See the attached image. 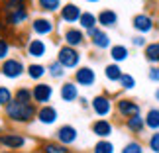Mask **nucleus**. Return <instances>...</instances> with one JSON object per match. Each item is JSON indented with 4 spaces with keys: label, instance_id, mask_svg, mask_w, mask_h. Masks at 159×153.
<instances>
[{
    "label": "nucleus",
    "instance_id": "27",
    "mask_svg": "<svg viewBox=\"0 0 159 153\" xmlns=\"http://www.w3.org/2000/svg\"><path fill=\"white\" fill-rule=\"evenodd\" d=\"M143 120H145V128L159 132V108H149L148 114L143 116Z\"/></svg>",
    "mask_w": 159,
    "mask_h": 153
},
{
    "label": "nucleus",
    "instance_id": "41",
    "mask_svg": "<svg viewBox=\"0 0 159 153\" xmlns=\"http://www.w3.org/2000/svg\"><path fill=\"white\" fill-rule=\"evenodd\" d=\"M8 29H10V28H8V24H6V20L0 16V38H2V34H6Z\"/></svg>",
    "mask_w": 159,
    "mask_h": 153
},
{
    "label": "nucleus",
    "instance_id": "6",
    "mask_svg": "<svg viewBox=\"0 0 159 153\" xmlns=\"http://www.w3.org/2000/svg\"><path fill=\"white\" fill-rule=\"evenodd\" d=\"M77 139H79V132H77V128L71 126V124L59 126L57 132H55V142L61 143V145H65V147H71Z\"/></svg>",
    "mask_w": 159,
    "mask_h": 153
},
{
    "label": "nucleus",
    "instance_id": "40",
    "mask_svg": "<svg viewBox=\"0 0 159 153\" xmlns=\"http://www.w3.org/2000/svg\"><path fill=\"white\" fill-rule=\"evenodd\" d=\"M132 43L136 45V47H145V45H148V41H145L143 35H134V38H132Z\"/></svg>",
    "mask_w": 159,
    "mask_h": 153
},
{
    "label": "nucleus",
    "instance_id": "10",
    "mask_svg": "<svg viewBox=\"0 0 159 153\" xmlns=\"http://www.w3.org/2000/svg\"><path fill=\"white\" fill-rule=\"evenodd\" d=\"M87 35H89V39H90V43H93L94 49L104 51V49H108V47H112V45H110V35L104 32V29L93 28V29L87 32Z\"/></svg>",
    "mask_w": 159,
    "mask_h": 153
},
{
    "label": "nucleus",
    "instance_id": "34",
    "mask_svg": "<svg viewBox=\"0 0 159 153\" xmlns=\"http://www.w3.org/2000/svg\"><path fill=\"white\" fill-rule=\"evenodd\" d=\"M12 100H14V92L8 88V87H2L0 84V106H6V104H10Z\"/></svg>",
    "mask_w": 159,
    "mask_h": 153
},
{
    "label": "nucleus",
    "instance_id": "26",
    "mask_svg": "<svg viewBox=\"0 0 159 153\" xmlns=\"http://www.w3.org/2000/svg\"><path fill=\"white\" fill-rule=\"evenodd\" d=\"M79 24H81V29L89 32V29L98 26V20H96V14H93V12H83L81 18H79Z\"/></svg>",
    "mask_w": 159,
    "mask_h": 153
},
{
    "label": "nucleus",
    "instance_id": "23",
    "mask_svg": "<svg viewBox=\"0 0 159 153\" xmlns=\"http://www.w3.org/2000/svg\"><path fill=\"white\" fill-rule=\"evenodd\" d=\"M143 57L151 65H159V41H151L143 47Z\"/></svg>",
    "mask_w": 159,
    "mask_h": 153
},
{
    "label": "nucleus",
    "instance_id": "44",
    "mask_svg": "<svg viewBox=\"0 0 159 153\" xmlns=\"http://www.w3.org/2000/svg\"><path fill=\"white\" fill-rule=\"evenodd\" d=\"M0 153H12V151H8V149H0Z\"/></svg>",
    "mask_w": 159,
    "mask_h": 153
},
{
    "label": "nucleus",
    "instance_id": "35",
    "mask_svg": "<svg viewBox=\"0 0 159 153\" xmlns=\"http://www.w3.org/2000/svg\"><path fill=\"white\" fill-rule=\"evenodd\" d=\"M118 83H120V88H124V90H132L134 87H136V79H134L132 75H128V73H122Z\"/></svg>",
    "mask_w": 159,
    "mask_h": 153
},
{
    "label": "nucleus",
    "instance_id": "22",
    "mask_svg": "<svg viewBox=\"0 0 159 153\" xmlns=\"http://www.w3.org/2000/svg\"><path fill=\"white\" fill-rule=\"evenodd\" d=\"M26 75L35 83H41V79L47 75V67L41 65V63H30L26 67Z\"/></svg>",
    "mask_w": 159,
    "mask_h": 153
},
{
    "label": "nucleus",
    "instance_id": "31",
    "mask_svg": "<svg viewBox=\"0 0 159 153\" xmlns=\"http://www.w3.org/2000/svg\"><path fill=\"white\" fill-rule=\"evenodd\" d=\"M65 73H67V71H65V67L61 65L57 59L51 61V63L47 65V75H49L51 79H63V77H65Z\"/></svg>",
    "mask_w": 159,
    "mask_h": 153
},
{
    "label": "nucleus",
    "instance_id": "39",
    "mask_svg": "<svg viewBox=\"0 0 159 153\" xmlns=\"http://www.w3.org/2000/svg\"><path fill=\"white\" fill-rule=\"evenodd\" d=\"M148 77H149V81L159 83V65H153V67H151L149 73H148Z\"/></svg>",
    "mask_w": 159,
    "mask_h": 153
},
{
    "label": "nucleus",
    "instance_id": "7",
    "mask_svg": "<svg viewBox=\"0 0 159 153\" xmlns=\"http://www.w3.org/2000/svg\"><path fill=\"white\" fill-rule=\"evenodd\" d=\"M90 106H93V112L98 116V118H108L110 114H112V108H114V102L110 100V96L106 94H98L94 96L93 102H90Z\"/></svg>",
    "mask_w": 159,
    "mask_h": 153
},
{
    "label": "nucleus",
    "instance_id": "11",
    "mask_svg": "<svg viewBox=\"0 0 159 153\" xmlns=\"http://www.w3.org/2000/svg\"><path fill=\"white\" fill-rule=\"evenodd\" d=\"M84 39H87V35H84V32H83L81 28L69 26V28L63 32V41H65V45L75 47V49H79L81 45H84Z\"/></svg>",
    "mask_w": 159,
    "mask_h": 153
},
{
    "label": "nucleus",
    "instance_id": "30",
    "mask_svg": "<svg viewBox=\"0 0 159 153\" xmlns=\"http://www.w3.org/2000/svg\"><path fill=\"white\" fill-rule=\"evenodd\" d=\"M104 77L108 79L110 83H118L120 77H122L120 65H118V63H110V65H106V67H104Z\"/></svg>",
    "mask_w": 159,
    "mask_h": 153
},
{
    "label": "nucleus",
    "instance_id": "29",
    "mask_svg": "<svg viewBox=\"0 0 159 153\" xmlns=\"http://www.w3.org/2000/svg\"><path fill=\"white\" fill-rule=\"evenodd\" d=\"M61 0H38V8L41 12H47V14H57L61 10Z\"/></svg>",
    "mask_w": 159,
    "mask_h": 153
},
{
    "label": "nucleus",
    "instance_id": "18",
    "mask_svg": "<svg viewBox=\"0 0 159 153\" xmlns=\"http://www.w3.org/2000/svg\"><path fill=\"white\" fill-rule=\"evenodd\" d=\"M4 20L8 24V28H22L30 20V10H18V12L4 14Z\"/></svg>",
    "mask_w": 159,
    "mask_h": 153
},
{
    "label": "nucleus",
    "instance_id": "2",
    "mask_svg": "<svg viewBox=\"0 0 159 153\" xmlns=\"http://www.w3.org/2000/svg\"><path fill=\"white\" fill-rule=\"evenodd\" d=\"M24 73H26V65H24V61L20 57H8L6 61H2V65H0V75L10 79V81L20 79Z\"/></svg>",
    "mask_w": 159,
    "mask_h": 153
},
{
    "label": "nucleus",
    "instance_id": "37",
    "mask_svg": "<svg viewBox=\"0 0 159 153\" xmlns=\"http://www.w3.org/2000/svg\"><path fill=\"white\" fill-rule=\"evenodd\" d=\"M10 49H12L10 41L6 38H0V61H6L10 57Z\"/></svg>",
    "mask_w": 159,
    "mask_h": 153
},
{
    "label": "nucleus",
    "instance_id": "5",
    "mask_svg": "<svg viewBox=\"0 0 159 153\" xmlns=\"http://www.w3.org/2000/svg\"><path fill=\"white\" fill-rule=\"evenodd\" d=\"M53 96V87L49 83H35V87H32V100L35 106H45L51 102Z\"/></svg>",
    "mask_w": 159,
    "mask_h": 153
},
{
    "label": "nucleus",
    "instance_id": "49",
    "mask_svg": "<svg viewBox=\"0 0 159 153\" xmlns=\"http://www.w3.org/2000/svg\"><path fill=\"white\" fill-rule=\"evenodd\" d=\"M0 77H2V75H0Z\"/></svg>",
    "mask_w": 159,
    "mask_h": 153
},
{
    "label": "nucleus",
    "instance_id": "8",
    "mask_svg": "<svg viewBox=\"0 0 159 153\" xmlns=\"http://www.w3.org/2000/svg\"><path fill=\"white\" fill-rule=\"evenodd\" d=\"M32 32L39 38H45V35H51L55 32V22L47 16H38L32 20Z\"/></svg>",
    "mask_w": 159,
    "mask_h": 153
},
{
    "label": "nucleus",
    "instance_id": "3",
    "mask_svg": "<svg viewBox=\"0 0 159 153\" xmlns=\"http://www.w3.org/2000/svg\"><path fill=\"white\" fill-rule=\"evenodd\" d=\"M81 51L75 49V47H69V45H61L59 51H57V61L67 69H79L81 65Z\"/></svg>",
    "mask_w": 159,
    "mask_h": 153
},
{
    "label": "nucleus",
    "instance_id": "20",
    "mask_svg": "<svg viewBox=\"0 0 159 153\" xmlns=\"http://www.w3.org/2000/svg\"><path fill=\"white\" fill-rule=\"evenodd\" d=\"M96 20H98V24L102 28H112V26H116V22H118V14L110 8H104L96 14Z\"/></svg>",
    "mask_w": 159,
    "mask_h": 153
},
{
    "label": "nucleus",
    "instance_id": "38",
    "mask_svg": "<svg viewBox=\"0 0 159 153\" xmlns=\"http://www.w3.org/2000/svg\"><path fill=\"white\" fill-rule=\"evenodd\" d=\"M148 147L153 151V153H159V132H153L148 139Z\"/></svg>",
    "mask_w": 159,
    "mask_h": 153
},
{
    "label": "nucleus",
    "instance_id": "28",
    "mask_svg": "<svg viewBox=\"0 0 159 153\" xmlns=\"http://www.w3.org/2000/svg\"><path fill=\"white\" fill-rule=\"evenodd\" d=\"M128 55H130V51H128V47L126 45H112L110 47V57H112L114 63H122V61H126L128 59Z\"/></svg>",
    "mask_w": 159,
    "mask_h": 153
},
{
    "label": "nucleus",
    "instance_id": "25",
    "mask_svg": "<svg viewBox=\"0 0 159 153\" xmlns=\"http://www.w3.org/2000/svg\"><path fill=\"white\" fill-rule=\"evenodd\" d=\"M2 10H4V14L18 12V10H28V0H2Z\"/></svg>",
    "mask_w": 159,
    "mask_h": 153
},
{
    "label": "nucleus",
    "instance_id": "19",
    "mask_svg": "<svg viewBox=\"0 0 159 153\" xmlns=\"http://www.w3.org/2000/svg\"><path fill=\"white\" fill-rule=\"evenodd\" d=\"M59 96L63 102H75V100H79V87L73 81H67V83L61 84Z\"/></svg>",
    "mask_w": 159,
    "mask_h": 153
},
{
    "label": "nucleus",
    "instance_id": "46",
    "mask_svg": "<svg viewBox=\"0 0 159 153\" xmlns=\"http://www.w3.org/2000/svg\"><path fill=\"white\" fill-rule=\"evenodd\" d=\"M0 10H2V0H0Z\"/></svg>",
    "mask_w": 159,
    "mask_h": 153
},
{
    "label": "nucleus",
    "instance_id": "14",
    "mask_svg": "<svg viewBox=\"0 0 159 153\" xmlns=\"http://www.w3.org/2000/svg\"><path fill=\"white\" fill-rule=\"evenodd\" d=\"M114 106H116V112L120 116H124V118H130V116L139 114V104L136 100H132V98H120V100H116Z\"/></svg>",
    "mask_w": 159,
    "mask_h": 153
},
{
    "label": "nucleus",
    "instance_id": "47",
    "mask_svg": "<svg viewBox=\"0 0 159 153\" xmlns=\"http://www.w3.org/2000/svg\"><path fill=\"white\" fill-rule=\"evenodd\" d=\"M0 133H2V128H0Z\"/></svg>",
    "mask_w": 159,
    "mask_h": 153
},
{
    "label": "nucleus",
    "instance_id": "1",
    "mask_svg": "<svg viewBox=\"0 0 159 153\" xmlns=\"http://www.w3.org/2000/svg\"><path fill=\"white\" fill-rule=\"evenodd\" d=\"M35 114H38V106L34 102L12 100L10 104L4 106V116L12 124H30V122L35 120Z\"/></svg>",
    "mask_w": 159,
    "mask_h": 153
},
{
    "label": "nucleus",
    "instance_id": "21",
    "mask_svg": "<svg viewBox=\"0 0 159 153\" xmlns=\"http://www.w3.org/2000/svg\"><path fill=\"white\" fill-rule=\"evenodd\" d=\"M126 130L130 133H143L145 130V120L142 114H136V116H130L126 118Z\"/></svg>",
    "mask_w": 159,
    "mask_h": 153
},
{
    "label": "nucleus",
    "instance_id": "16",
    "mask_svg": "<svg viewBox=\"0 0 159 153\" xmlns=\"http://www.w3.org/2000/svg\"><path fill=\"white\" fill-rule=\"evenodd\" d=\"M90 130H93V133H94L96 137H100V139H108L110 136H112L114 128H112V122H110V120L98 118V120H94V122H93Z\"/></svg>",
    "mask_w": 159,
    "mask_h": 153
},
{
    "label": "nucleus",
    "instance_id": "48",
    "mask_svg": "<svg viewBox=\"0 0 159 153\" xmlns=\"http://www.w3.org/2000/svg\"><path fill=\"white\" fill-rule=\"evenodd\" d=\"M28 2H30V0H28Z\"/></svg>",
    "mask_w": 159,
    "mask_h": 153
},
{
    "label": "nucleus",
    "instance_id": "4",
    "mask_svg": "<svg viewBox=\"0 0 159 153\" xmlns=\"http://www.w3.org/2000/svg\"><path fill=\"white\" fill-rule=\"evenodd\" d=\"M0 145L8 151H20L28 145V137L20 132H2L0 133Z\"/></svg>",
    "mask_w": 159,
    "mask_h": 153
},
{
    "label": "nucleus",
    "instance_id": "45",
    "mask_svg": "<svg viewBox=\"0 0 159 153\" xmlns=\"http://www.w3.org/2000/svg\"><path fill=\"white\" fill-rule=\"evenodd\" d=\"M87 2H98V0H87Z\"/></svg>",
    "mask_w": 159,
    "mask_h": 153
},
{
    "label": "nucleus",
    "instance_id": "32",
    "mask_svg": "<svg viewBox=\"0 0 159 153\" xmlns=\"http://www.w3.org/2000/svg\"><path fill=\"white\" fill-rule=\"evenodd\" d=\"M14 100H18V102H34L32 100V88L30 87H18L14 90Z\"/></svg>",
    "mask_w": 159,
    "mask_h": 153
},
{
    "label": "nucleus",
    "instance_id": "17",
    "mask_svg": "<svg viewBox=\"0 0 159 153\" xmlns=\"http://www.w3.org/2000/svg\"><path fill=\"white\" fill-rule=\"evenodd\" d=\"M26 53L30 55L32 59H41L47 55V43L43 39H30L28 45H26Z\"/></svg>",
    "mask_w": 159,
    "mask_h": 153
},
{
    "label": "nucleus",
    "instance_id": "33",
    "mask_svg": "<svg viewBox=\"0 0 159 153\" xmlns=\"http://www.w3.org/2000/svg\"><path fill=\"white\" fill-rule=\"evenodd\" d=\"M93 153H114V145L108 139H98L93 147Z\"/></svg>",
    "mask_w": 159,
    "mask_h": 153
},
{
    "label": "nucleus",
    "instance_id": "36",
    "mask_svg": "<svg viewBox=\"0 0 159 153\" xmlns=\"http://www.w3.org/2000/svg\"><path fill=\"white\" fill-rule=\"evenodd\" d=\"M122 153H145V149L139 142H130L122 147Z\"/></svg>",
    "mask_w": 159,
    "mask_h": 153
},
{
    "label": "nucleus",
    "instance_id": "15",
    "mask_svg": "<svg viewBox=\"0 0 159 153\" xmlns=\"http://www.w3.org/2000/svg\"><path fill=\"white\" fill-rule=\"evenodd\" d=\"M132 26L139 34H149L151 29L155 28V22H153V18L149 14H136L132 18Z\"/></svg>",
    "mask_w": 159,
    "mask_h": 153
},
{
    "label": "nucleus",
    "instance_id": "9",
    "mask_svg": "<svg viewBox=\"0 0 159 153\" xmlns=\"http://www.w3.org/2000/svg\"><path fill=\"white\" fill-rule=\"evenodd\" d=\"M73 83L77 87H93L96 83V73L93 67H79L75 69V75H73Z\"/></svg>",
    "mask_w": 159,
    "mask_h": 153
},
{
    "label": "nucleus",
    "instance_id": "24",
    "mask_svg": "<svg viewBox=\"0 0 159 153\" xmlns=\"http://www.w3.org/2000/svg\"><path fill=\"white\" fill-rule=\"evenodd\" d=\"M39 153H71L69 147H65V145L57 143L53 139V142H43L39 145Z\"/></svg>",
    "mask_w": 159,
    "mask_h": 153
},
{
    "label": "nucleus",
    "instance_id": "12",
    "mask_svg": "<svg viewBox=\"0 0 159 153\" xmlns=\"http://www.w3.org/2000/svg\"><path fill=\"white\" fill-rule=\"evenodd\" d=\"M81 14H83L81 6L73 4V2L63 4V6H61V10H59V18H61V22H65V24H79Z\"/></svg>",
    "mask_w": 159,
    "mask_h": 153
},
{
    "label": "nucleus",
    "instance_id": "43",
    "mask_svg": "<svg viewBox=\"0 0 159 153\" xmlns=\"http://www.w3.org/2000/svg\"><path fill=\"white\" fill-rule=\"evenodd\" d=\"M155 100H157V102H159V88H157V90H155Z\"/></svg>",
    "mask_w": 159,
    "mask_h": 153
},
{
    "label": "nucleus",
    "instance_id": "13",
    "mask_svg": "<svg viewBox=\"0 0 159 153\" xmlns=\"http://www.w3.org/2000/svg\"><path fill=\"white\" fill-rule=\"evenodd\" d=\"M59 118V112H57V108L51 106V104H45V106H38V114H35V120L39 122V124H43V126H51L55 124Z\"/></svg>",
    "mask_w": 159,
    "mask_h": 153
},
{
    "label": "nucleus",
    "instance_id": "42",
    "mask_svg": "<svg viewBox=\"0 0 159 153\" xmlns=\"http://www.w3.org/2000/svg\"><path fill=\"white\" fill-rule=\"evenodd\" d=\"M79 100H81V106H83V108L89 106V100H87V98H79Z\"/></svg>",
    "mask_w": 159,
    "mask_h": 153
}]
</instances>
